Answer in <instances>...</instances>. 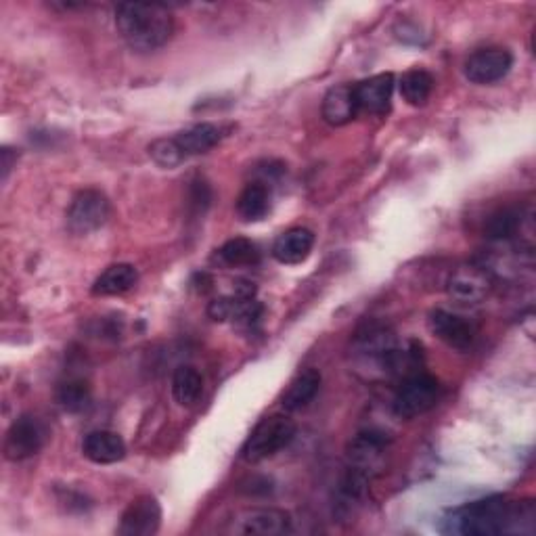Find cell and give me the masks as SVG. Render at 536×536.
<instances>
[{
    "mask_svg": "<svg viewBox=\"0 0 536 536\" xmlns=\"http://www.w3.org/2000/svg\"><path fill=\"white\" fill-rule=\"evenodd\" d=\"M400 95L409 105L421 107L426 105L432 88H434V78L426 70H411L407 74H402L400 78Z\"/></svg>",
    "mask_w": 536,
    "mask_h": 536,
    "instance_id": "22",
    "label": "cell"
},
{
    "mask_svg": "<svg viewBox=\"0 0 536 536\" xmlns=\"http://www.w3.org/2000/svg\"><path fill=\"white\" fill-rule=\"evenodd\" d=\"M11 166H13V160H11V149H9V147H5V149H3V178H7V176H9Z\"/></svg>",
    "mask_w": 536,
    "mask_h": 536,
    "instance_id": "28",
    "label": "cell"
},
{
    "mask_svg": "<svg viewBox=\"0 0 536 536\" xmlns=\"http://www.w3.org/2000/svg\"><path fill=\"white\" fill-rule=\"evenodd\" d=\"M518 229H520V214L511 208H501L495 214H490L484 225L486 237L493 241L511 239Z\"/></svg>",
    "mask_w": 536,
    "mask_h": 536,
    "instance_id": "25",
    "label": "cell"
},
{
    "mask_svg": "<svg viewBox=\"0 0 536 536\" xmlns=\"http://www.w3.org/2000/svg\"><path fill=\"white\" fill-rule=\"evenodd\" d=\"M534 513L522 503L503 497H488L482 501L467 503L451 513L446 520L449 528L444 532H455L465 536H495L520 532V524L532 520Z\"/></svg>",
    "mask_w": 536,
    "mask_h": 536,
    "instance_id": "1",
    "label": "cell"
},
{
    "mask_svg": "<svg viewBox=\"0 0 536 536\" xmlns=\"http://www.w3.org/2000/svg\"><path fill=\"white\" fill-rule=\"evenodd\" d=\"M49 430L44 423L34 415H21L11 423V428L5 436V457L13 463L26 461L42 451L47 444Z\"/></svg>",
    "mask_w": 536,
    "mask_h": 536,
    "instance_id": "6",
    "label": "cell"
},
{
    "mask_svg": "<svg viewBox=\"0 0 536 536\" xmlns=\"http://www.w3.org/2000/svg\"><path fill=\"white\" fill-rule=\"evenodd\" d=\"M218 258L229 266H252L258 264L260 250L254 241L245 237H235L222 245L218 250Z\"/></svg>",
    "mask_w": 536,
    "mask_h": 536,
    "instance_id": "23",
    "label": "cell"
},
{
    "mask_svg": "<svg viewBox=\"0 0 536 536\" xmlns=\"http://www.w3.org/2000/svg\"><path fill=\"white\" fill-rule=\"evenodd\" d=\"M210 199H212V193H210V187H208L204 181L193 183V189H191V204L197 208V212H199V210L204 212V210L210 206Z\"/></svg>",
    "mask_w": 536,
    "mask_h": 536,
    "instance_id": "27",
    "label": "cell"
},
{
    "mask_svg": "<svg viewBox=\"0 0 536 536\" xmlns=\"http://www.w3.org/2000/svg\"><path fill=\"white\" fill-rule=\"evenodd\" d=\"M57 402L70 413H80L91 405V386L84 379H67L57 390Z\"/></svg>",
    "mask_w": 536,
    "mask_h": 536,
    "instance_id": "24",
    "label": "cell"
},
{
    "mask_svg": "<svg viewBox=\"0 0 536 536\" xmlns=\"http://www.w3.org/2000/svg\"><path fill=\"white\" fill-rule=\"evenodd\" d=\"M109 218V201L101 191H80L67 210V229L76 235H88L101 229Z\"/></svg>",
    "mask_w": 536,
    "mask_h": 536,
    "instance_id": "7",
    "label": "cell"
},
{
    "mask_svg": "<svg viewBox=\"0 0 536 536\" xmlns=\"http://www.w3.org/2000/svg\"><path fill=\"white\" fill-rule=\"evenodd\" d=\"M222 137H225V130H222L218 124L201 122L183 132H178L174 141L185 153V158H191V155H201L214 149L222 141Z\"/></svg>",
    "mask_w": 536,
    "mask_h": 536,
    "instance_id": "18",
    "label": "cell"
},
{
    "mask_svg": "<svg viewBox=\"0 0 536 536\" xmlns=\"http://www.w3.org/2000/svg\"><path fill=\"white\" fill-rule=\"evenodd\" d=\"M428 323L436 338L449 348L465 352L474 346V340H476L474 325L465 321L463 317L455 315V312L444 310V308L432 310Z\"/></svg>",
    "mask_w": 536,
    "mask_h": 536,
    "instance_id": "11",
    "label": "cell"
},
{
    "mask_svg": "<svg viewBox=\"0 0 536 536\" xmlns=\"http://www.w3.org/2000/svg\"><path fill=\"white\" fill-rule=\"evenodd\" d=\"M490 289H493V277L478 264L457 266L446 281V292L453 300L463 304L482 302L490 294Z\"/></svg>",
    "mask_w": 536,
    "mask_h": 536,
    "instance_id": "8",
    "label": "cell"
},
{
    "mask_svg": "<svg viewBox=\"0 0 536 536\" xmlns=\"http://www.w3.org/2000/svg\"><path fill=\"white\" fill-rule=\"evenodd\" d=\"M321 390V373L317 369H306L294 377V382L281 396V407L287 413L306 409Z\"/></svg>",
    "mask_w": 536,
    "mask_h": 536,
    "instance_id": "17",
    "label": "cell"
},
{
    "mask_svg": "<svg viewBox=\"0 0 536 536\" xmlns=\"http://www.w3.org/2000/svg\"><path fill=\"white\" fill-rule=\"evenodd\" d=\"M289 526H292L289 513L273 507H252L237 513L231 522V532L245 536H277L289 532Z\"/></svg>",
    "mask_w": 536,
    "mask_h": 536,
    "instance_id": "10",
    "label": "cell"
},
{
    "mask_svg": "<svg viewBox=\"0 0 536 536\" xmlns=\"http://www.w3.org/2000/svg\"><path fill=\"white\" fill-rule=\"evenodd\" d=\"M354 99L359 111L373 116H384L392 107L394 95V76L392 74H377L369 80L354 84Z\"/></svg>",
    "mask_w": 536,
    "mask_h": 536,
    "instance_id": "13",
    "label": "cell"
},
{
    "mask_svg": "<svg viewBox=\"0 0 536 536\" xmlns=\"http://www.w3.org/2000/svg\"><path fill=\"white\" fill-rule=\"evenodd\" d=\"M137 281H139V273L132 264H126V262L111 264L97 277V281L93 285V294L101 296V298L122 296V294L130 292V289L137 285Z\"/></svg>",
    "mask_w": 536,
    "mask_h": 536,
    "instance_id": "19",
    "label": "cell"
},
{
    "mask_svg": "<svg viewBox=\"0 0 536 536\" xmlns=\"http://www.w3.org/2000/svg\"><path fill=\"white\" fill-rule=\"evenodd\" d=\"M312 248H315V233L304 227H296L277 237L273 243V256L281 264L294 266L302 264L310 256Z\"/></svg>",
    "mask_w": 536,
    "mask_h": 536,
    "instance_id": "15",
    "label": "cell"
},
{
    "mask_svg": "<svg viewBox=\"0 0 536 536\" xmlns=\"http://www.w3.org/2000/svg\"><path fill=\"white\" fill-rule=\"evenodd\" d=\"M82 455L97 465H111L126 457V442L118 432L95 430L86 434L82 442Z\"/></svg>",
    "mask_w": 536,
    "mask_h": 536,
    "instance_id": "14",
    "label": "cell"
},
{
    "mask_svg": "<svg viewBox=\"0 0 536 536\" xmlns=\"http://www.w3.org/2000/svg\"><path fill=\"white\" fill-rule=\"evenodd\" d=\"M268 210H271V189H268V185L260 181L245 185L237 199V214L243 220L256 222L262 220Z\"/></svg>",
    "mask_w": 536,
    "mask_h": 536,
    "instance_id": "20",
    "label": "cell"
},
{
    "mask_svg": "<svg viewBox=\"0 0 536 536\" xmlns=\"http://www.w3.org/2000/svg\"><path fill=\"white\" fill-rule=\"evenodd\" d=\"M116 28L132 51L162 49L174 34V17L160 3H122L116 7Z\"/></svg>",
    "mask_w": 536,
    "mask_h": 536,
    "instance_id": "2",
    "label": "cell"
},
{
    "mask_svg": "<svg viewBox=\"0 0 536 536\" xmlns=\"http://www.w3.org/2000/svg\"><path fill=\"white\" fill-rule=\"evenodd\" d=\"M149 155H151V160L162 166V168H176V166H181L187 158H185V153L181 151V147L176 145L174 139H158V141H153L149 145Z\"/></svg>",
    "mask_w": 536,
    "mask_h": 536,
    "instance_id": "26",
    "label": "cell"
},
{
    "mask_svg": "<svg viewBox=\"0 0 536 536\" xmlns=\"http://www.w3.org/2000/svg\"><path fill=\"white\" fill-rule=\"evenodd\" d=\"M162 507L155 497L134 499L122 513L118 534L122 536H151L160 530Z\"/></svg>",
    "mask_w": 536,
    "mask_h": 536,
    "instance_id": "12",
    "label": "cell"
},
{
    "mask_svg": "<svg viewBox=\"0 0 536 536\" xmlns=\"http://www.w3.org/2000/svg\"><path fill=\"white\" fill-rule=\"evenodd\" d=\"M321 114L329 126H346L348 122H352L356 114H359V107H356L354 99V88L350 84L329 88V93L323 99Z\"/></svg>",
    "mask_w": 536,
    "mask_h": 536,
    "instance_id": "16",
    "label": "cell"
},
{
    "mask_svg": "<svg viewBox=\"0 0 536 536\" xmlns=\"http://www.w3.org/2000/svg\"><path fill=\"white\" fill-rule=\"evenodd\" d=\"M388 446H390L388 434L379 430H365L361 434H356V438L348 446L346 469L352 474H359L371 480L379 472V467H382Z\"/></svg>",
    "mask_w": 536,
    "mask_h": 536,
    "instance_id": "5",
    "label": "cell"
},
{
    "mask_svg": "<svg viewBox=\"0 0 536 536\" xmlns=\"http://www.w3.org/2000/svg\"><path fill=\"white\" fill-rule=\"evenodd\" d=\"M296 432H298L296 423L289 417L285 415L266 417L258 423L250 438L245 440L241 457L248 463H260L283 451L285 446H289V442L296 438Z\"/></svg>",
    "mask_w": 536,
    "mask_h": 536,
    "instance_id": "3",
    "label": "cell"
},
{
    "mask_svg": "<svg viewBox=\"0 0 536 536\" xmlns=\"http://www.w3.org/2000/svg\"><path fill=\"white\" fill-rule=\"evenodd\" d=\"M513 67V55L507 49L501 47H490V49H480L474 55H469L463 72L465 78L472 84H495L501 82Z\"/></svg>",
    "mask_w": 536,
    "mask_h": 536,
    "instance_id": "9",
    "label": "cell"
},
{
    "mask_svg": "<svg viewBox=\"0 0 536 536\" xmlns=\"http://www.w3.org/2000/svg\"><path fill=\"white\" fill-rule=\"evenodd\" d=\"M172 394L178 405H195L204 394V377L193 367H178L172 377Z\"/></svg>",
    "mask_w": 536,
    "mask_h": 536,
    "instance_id": "21",
    "label": "cell"
},
{
    "mask_svg": "<svg viewBox=\"0 0 536 536\" xmlns=\"http://www.w3.org/2000/svg\"><path fill=\"white\" fill-rule=\"evenodd\" d=\"M440 398L438 379L428 373H411L402 379L392 398V411L400 419H415L436 407Z\"/></svg>",
    "mask_w": 536,
    "mask_h": 536,
    "instance_id": "4",
    "label": "cell"
}]
</instances>
